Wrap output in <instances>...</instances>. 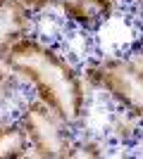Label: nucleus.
<instances>
[{"label": "nucleus", "mask_w": 143, "mask_h": 159, "mask_svg": "<svg viewBox=\"0 0 143 159\" xmlns=\"http://www.w3.org/2000/svg\"><path fill=\"white\" fill-rule=\"evenodd\" d=\"M69 157H102V147L98 143H74Z\"/></svg>", "instance_id": "obj_7"}, {"label": "nucleus", "mask_w": 143, "mask_h": 159, "mask_svg": "<svg viewBox=\"0 0 143 159\" xmlns=\"http://www.w3.org/2000/svg\"><path fill=\"white\" fill-rule=\"evenodd\" d=\"M19 124L26 131L29 147L36 157L43 159H62L72 154V126L62 121L57 114L41 100H29L21 109Z\"/></svg>", "instance_id": "obj_3"}, {"label": "nucleus", "mask_w": 143, "mask_h": 159, "mask_svg": "<svg viewBox=\"0 0 143 159\" xmlns=\"http://www.w3.org/2000/svg\"><path fill=\"white\" fill-rule=\"evenodd\" d=\"M29 138L19 121L0 124V159H21L29 154Z\"/></svg>", "instance_id": "obj_6"}, {"label": "nucleus", "mask_w": 143, "mask_h": 159, "mask_svg": "<svg viewBox=\"0 0 143 159\" xmlns=\"http://www.w3.org/2000/svg\"><path fill=\"white\" fill-rule=\"evenodd\" d=\"M129 60L134 62V64H136V66H141V69H143V40H141V43H138L136 48H134V52L129 55Z\"/></svg>", "instance_id": "obj_8"}, {"label": "nucleus", "mask_w": 143, "mask_h": 159, "mask_svg": "<svg viewBox=\"0 0 143 159\" xmlns=\"http://www.w3.org/2000/svg\"><path fill=\"white\" fill-rule=\"evenodd\" d=\"M86 81L134 119H143V69L129 57H100L91 62L86 66Z\"/></svg>", "instance_id": "obj_2"}, {"label": "nucleus", "mask_w": 143, "mask_h": 159, "mask_svg": "<svg viewBox=\"0 0 143 159\" xmlns=\"http://www.w3.org/2000/svg\"><path fill=\"white\" fill-rule=\"evenodd\" d=\"M31 24V10L21 0H0V88L7 83V52L10 48L26 36Z\"/></svg>", "instance_id": "obj_5"}, {"label": "nucleus", "mask_w": 143, "mask_h": 159, "mask_svg": "<svg viewBox=\"0 0 143 159\" xmlns=\"http://www.w3.org/2000/svg\"><path fill=\"white\" fill-rule=\"evenodd\" d=\"M7 69L26 81L36 98L62 121L76 126L86 114V83L72 62L34 36H21L7 52Z\"/></svg>", "instance_id": "obj_1"}, {"label": "nucleus", "mask_w": 143, "mask_h": 159, "mask_svg": "<svg viewBox=\"0 0 143 159\" xmlns=\"http://www.w3.org/2000/svg\"><path fill=\"white\" fill-rule=\"evenodd\" d=\"M138 2H143V0H138Z\"/></svg>", "instance_id": "obj_9"}, {"label": "nucleus", "mask_w": 143, "mask_h": 159, "mask_svg": "<svg viewBox=\"0 0 143 159\" xmlns=\"http://www.w3.org/2000/svg\"><path fill=\"white\" fill-rule=\"evenodd\" d=\"M31 12L55 7L64 19L81 29H95L115 12V0H21Z\"/></svg>", "instance_id": "obj_4"}]
</instances>
